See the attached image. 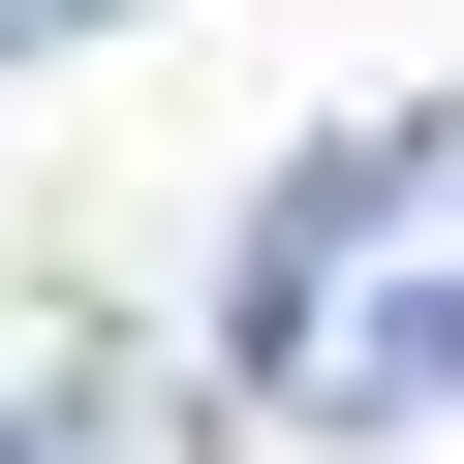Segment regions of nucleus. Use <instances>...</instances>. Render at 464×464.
<instances>
[{
	"label": "nucleus",
	"mask_w": 464,
	"mask_h": 464,
	"mask_svg": "<svg viewBox=\"0 0 464 464\" xmlns=\"http://www.w3.org/2000/svg\"><path fill=\"white\" fill-rule=\"evenodd\" d=\"M217 372L279 433H433L464 402V93H372L248 186V248H217Z\"/></svg>",
	"instance_id": "nucleus-1"
},
{
	"label": "nucleus",
	"mask_w": 464,
	"mask_h": 464,
	"mask_svg": "<svg viewBox=\"0 0 464 464\" xmlns=\"http://www.w3.org/2000/svg\"><path fill=\"white\" fill-rule=\"evenodd\" d=\"M0 464H186V372L124 310H0Z\"/></svg>",
	"instance_id": "nucleus-2"
},
{
	"label": "nucleus",
	"mask_w": 464,
	"mask_h": 464,
	"mask_svg": "<svg viewBox=\"0 0 464 464\" xmlns=\"http://www.w3.org/2000/svg\"><path fill=\"white\" fill-rule=\"evenodd\" d=\"M63 32H93V0H0V63H63Z\"/></svg>",
	"instance_id": "nucleus-3"
}]
</instances>
